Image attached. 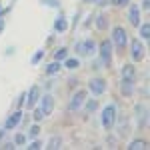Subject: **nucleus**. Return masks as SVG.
<instances>
[{"mask_svg": "<svg viewBox=\"0 0 150 150\" xmlns=\"http://www.w3.org/2000/svg\"><path fill=\"white\" fill-rule=\"evenodd\" d=\"M114 124H116V106L108 104L102 110V126H104V130H112Z\"/></svg>", "mask_w": 150, "mask_h": 150, "instance_id": "f257e3e1", "label": "nucleus"}, {"mask_svg": "<svg viewBox=\"0 0 150 150\" xmlns=\"http://www.w3.org/2000/svg\"><path fill=\"white\" fill-rule=\"evenodd\" d=\"M112 40H114L116 48L122 52V50L126 48V44H128V34H126V30H124V28H120V26H116L114 30H112Z\"/></svg>", "mask_w": 150, "mask_h": 150, "instance_id": "f03ea898", "label": "nucleus"}, {"mask_svg": "<svg viewBox=\"0 0 150 150\" xmlns=\"http://www.w3.org/2000/svg\"><path fill=\"white\" fill-rule=\"evenodd\" d=\"M86 102V90H78V92L72 94V98H70V104H68V110L70 112H78L82 106Z\"/></svg>", "mask_w": 150, "mask_h": 150, "instance_id": "7ed1b4c3", "label": "nucleus"}, {"mask_svg": "<svg viewBox=\"0 0 150 150\" xmlns=\"http://www.w3.org/2000/svg\"><path fill=\"white\" fill-rule=\"evenodd\" d=\"M94 50H96V42H94L92 38H88L84 42H76V52L80 56H92Z\"/></svg>", "mask_w": 150, "mask_h": 150, "instance_id": "20e7f679", "label": "nucleus"}, {"mask_svg": "<svg viewBox=\"0 0 150 150\" xmlns=\"http://www.w3.org/2000/svg\"><path fill=\"white\" fill-rule=\"evenodd\" d=\"M100 58H102L104 66L112 64V42L110 40H102L100 42Z\"/></svg>", "mask_w": 150, "mask_h": 150, "instance_id": "39448f33", "label": "nucleus"}, {"mask_svg": "<svg viewBox=\"0 0 150 150\" xmlns=\"http://www.w3.org/2000/svg\"><path fill=\"white\" fill-rule=\"evenodd\" d=\"M88 88H90V92L94 96H100L106 90V80L104 78H92V80L88 82Z\"/></svg>", "mask_w": 150, "mask_h": 150, "instance_id": "423d86ee", "label": "nucleus"}, {"mask_svg": "<svg viewBox=\"0 0 150 150\" xmlns=\"http://www.w3.org/2000/svg\"><path fill=\"white\" fill-rule=\"evenodd\" d=\"M130 54H132V58H134L136 62H140V60L144 58V46H142L140 40H132V42H130Z\"/></svg>", "mask_w": 150, "mask_h": 150, "instance_id": "0eeeda50", "label": "nucleus"}, {"mask_svg": "<svg viewBox=\"0 0 150 150\" xmlns=\"http://www.w3.org/2000/svg\"><path fill=\"white\" fill-rule=\"evenodd\" d=\"M40 108H42L44 116H50V114H52V110H54V96H52V94H46V96L42 98Z\"/></svg>", "mask_w": 150, "mask_h": 150, "instance_id": "6e6552de", "label": "nucleus"}, {"mask_svg": "<svg viewBox=\"0 0 150 150\" xmlns=\"http://www.w3.org/2000/svg\"><path fill=\"white\" fill-rule=\"evenodd\" d=\"M128 20H130L132 26H140V8L136 4L130 6V10H128Z\"/></svg>", "mask_w": 150, "mask_h": 150, "instance_id": "1a4fd4ad", "label": "nucleus"}, {"mask_svg": "<svg viewBox=\"0 0 150 150\" xmlns=\"http://www.w3.org/2000/svg\"><path fill=\"white\" fill-rule=\"evenodd\" d=\"M20 120H22V114H20V112L16 110L14 114H10V116H8V120H6L4 128H6V130H14V128H16L18 124H20Z\"/></svg>", "mask_w": 150, "mask_h": 150, "instance_id": "9d476101", "label": "nucleus"}, {"mask_svg": "<svg viewBox=\"0 0 150 150\" xmlns=\"http://www.w3.org/2000/svg\"><path fill=\"white\" fill-rule=\"evenodd\" d=\"M38 98H40V88H38V86H32L30 92L26 94V100H24V102L28 104V108H30V106H34V104H36Z\"/></svg>", "mask_w": 150, "mask_h": 150, "instance_id": "9b49d317", "label": "nucleus"}, {"mask_svg": "<svg viewBox=\"0 0 150 150\" xmlns=\"http://www.w3.org/2000/svg\"><path fill=\"white\" fill-rule=\"evenodd\" d=\"M120 92L124 94V96H132V92H134V80L122 78V82H120Z\"/></svg>", "mask_w": 150, "mask_h": 150, "instance_id": "f8f14e48", "label": "nucleus"}, {"mask_svg": "<svg viewBox=\"0 0 150 150\" xmlns=\"http://www.w3.org/2000/svg\"><path fill=\"white\" fill-rule=\"evenodd\" d=\"M132 130H130V122H128L126 118H120V122H118V136L120 138H124V136H128Z\"/></svg>", "mask_w": 150, "mask_h": 150, "instance_id": "ddd939ff", "label": "nucleus"}, {"mask_svg": "<svg viewBox=\"0 0 150 150\" xmlns=\"http://www.w3.org/2000/svg\"><path fill=\"white\" fill-rule=\"evenodd\" d=\"M122 78H126V80H136V70L132 64H124L122 66Z\"/></svg>", "mask_w": 150, "mask_h": 150, "instance_id": "4468645a", "label": "nucleus"}, {"mask_svg": "<svg viewBox=\"0 0 150 150\" xmlns=\"http://www.w3.org/2000/svg\"><path fill=\"white\" fill-rule=\"evenodd\" d=\"M66 28H68V22H66V18H64V16L56 18V22H54V30H56V32H64Z\"/></svg>", "mask_w": 150, "mask_h": 150, "instance_id": "2eb2a0df", "label": "nucleus"}, {"mask_svg": "<svg viewBox=\"0 0 150 150\" xmlns=\"http://www.w3.org/2000/svg\"><path fill=\"white\" fill-rule=\"evenodd\" d=\"M128 148L130 150H144V148H148V142L146 140H132Z\"/></svg>", "mask_w": 150, "mask_h": 150, "instance_id": "dca6fc26", "label": "nucleus"}, {"mask_svg": "<svg viewBox=\"0 0 150 150\" xmlns=\"http://www.w3.org/2000/svg\"><path fill=\"white\" fill-rule=\"evenodd\" d=\"M60 146H62V138H60V136H52V138H50V142H48V146H46V148L56 150V148H60Z\"/></svg>", "mask_w": 150, "mask_h": 150, "instance_id": "f3484780", "label": "nucleus"}, {"mask_svg": "<svg viewBox=\"0 0 150 150\" xmlns=\"http://www.w3.org/2000/svg\"><path fill=\"white\" fill-rule=\"evenodd\" d=\"M60 68H62L60 60H54L52 64H48V66H46V74H56V72H58Z\"/></svg>", "mask_w": 150, "mask_h": 150, "instance_id": "a211bd4d", "label": "nucleus"}, {"mask_svg": "<svg viewBox=\"0 0 150 150\" xmlns=\"http://www.w3.org/2000/svg\"><path fill=\"white\" fill-rule=\"evenodd\" d=\"M96 26H98L100 30H106V26H108V20H106V16H104V14L96 16Z\"/></svg>", "mask_w": 150, "mask_h": 150, "instance_id": "6ab92c4d", "label": "nucleus"}, {"mask_svg": "<svg viewBox=\"0 0 150 150\" xmlns=\"http://www.w3.org/2000/svg\"><path fill=\"white\" fill-rule=\"evenodd\" d=\"M66 56H68V48H58L56 50V54H54V58H56V60H66Z\"/></svg>", "mask_w": 150, "mask_h": 150, "instance_id": "aec40b11", "label": "nucleus"}, {"mask_svg": "<svg viewBox=\"0 0 150 150\" xmlns=\"http://www.w3.org/2000/svg\"><path fill=\"white\" fill-rule=\"evenodd\" d=\"M140 36H142L144 40L150 36V24H148V22H144L142 26H140Z\"/></svg>", "mask_w": 150, "mask_h": 150, "instance_id": "412c9836", "label": "nucleus"}, {"mask_svg": "<svg viewBox=\"0 0 150 150\" xmlns=\"http://www.w3.org/2000/svg\"><path fill=\"white\" fill-rule=\"evenodd\" d=\"M64 66H66V68H70V70H74V68H78L80 64H78V60H76V58H70V60H66V62H64Z\"/></svg>", "mask_w": 150, "mask_h": 150, "instance_id": "4be33fe9", "label": "nucleus"}, {"mask_svg": "<svg viewBox=\"0 0 150 150\" xmlns=\"http://www.w3.org/2000/svg\"><path fill=\"white\" fill-rule=\"evenodd\" d=\"M96 108H98V102H96L94 98H92V100H88V104H86V112L90 114V112H94Z\"/></svg>", "mask_w": 150, "mask_h": 150, "instance_id": "5701e85b", "label": "nucleus"}, {"mask_svg": "<svg viewBox=\"0 0 150 150\" xmlns=\"http://www.w3.org/2000/svg\"><path fill=\"white\" fill-rule=\"evenodd\" d=\"M38 134H40V126H38V124H36V126H32L30 130H28V136H30V138H36Z\"/></svg>", "mask_w": 150, "mask_h": 150, "instance_id": "b1692460", "label": "nucleus"}, {"mask_svg": "<svg viewBox=\"0 0 150 150\" xmlns=\"http://www.w3.org/2000/svg\"><path fill=\"white\" fill-rule=\"evenodd\" d=\"M42 56H44V50H38L34 56H32V64H38V62L42 60Z\"/></svg>", "mask_w": 150, "mask_h": 150, "instance_id": "393cba45", "label": "nucleus"}, {"mask_svg": "<svg viewBox=\"0 0 150 150\" xmlns=\"http://www.w3.org/2000/svg\"><path fill=\"white\" fill-rule=\"evenodd\" d=\"M32 116H34V120H36V122H40V120L44 118V112H42V108H36Z\"/></svg>", "mask_w": 150, "mask_h": 150, "instance_id": "a878e982", "label": "nucleus"}, {"mask_svg": "<svg viewBox=\"0 0 150 150\" xmlns=\"http://www.w3.org/2000/svg\"><path fill=\"white\" fill-rule=\"evenodd\" d=\"M14 142H16V144H24V142H26V136H24V134H16Z\"/></svg>", "mask_w": 150, "mask_h": 150, "instance_id": "bb28decb", "label": "nucleus"}, {"mask_svg": "<svg viewBox=\"0 0 150 150\" xmlns=\"http://www.w3.org/2000/svg\"><path fill=\"white\" fill-rule=\"evenodd\" d=\"M42 4H48L52 8H58V0H42Z\"/></svg>", "mask_w": 150, "mask_h": 150, "instance_id": "cd10ccee", "label": "nucleus"}, {"mask_svg": "<svg viewBox=\"0 0 150 150\" xmlns=\"http://www.w3.org/2000/svg\"><path fill=\"white\" fill-rule=\"evenodd\" d=\"M30 148H32V150H38V148H42V144H40L38 140H32V142H30Z\"/></svg>", "mask_w": 150, "mask_h": 150, "instance_id": "c85d7f7f", "label": "nucleus"}, {"mask_svg": "<svg viewBox=\"0 0 150 150\" xmlns=\"http://www.w3.org/2000/svg\"><path fill=\"white\" fill-rule=\"evenodd\" d=\"M130 0H112V4L114 6H124V4H128Z\"/></svg>", "mask_w": 150, "mask_h": 150, "instance_id": "c756f323", "label": "nucleus"}, {"mask_svg": "<svg viewBox=\"0 0 150 150\" xmlns=\"http://www.w3.org/2000/svg\"><path fill=\"white\" fill-rule=\"evenodd\" d=\"M24 100H26V94H20V98H18V106H22Z\"/></svg>", "mask_w": 150, "mask_h": 150, "instance_id": "7c9ffc66", "label": "nucleus"}, {"mask_svg": "<svg viewBox=\"0 0 150 150\" xmlns=\"http://www.w3.org/2000/svg\"><path fill=\"white\" fill-rule=\"evenodd\" d=\"M2 26H4V22H2V18H0V30H2Z\"/></svg>", "mask_w": 150, "mask_h": 150, "instance_id": "2f4dec72", "label": "nucleus"}, {"mask_svg": "<svg viewBox=\"0 0 150 150\" xmlns=\"http://www.w3.org/2000/svg\"><path fill=\"white\" fill-rule=\"evenodd\" d=\"M2 134H4V132H2V130H0V138H2Z\"/></svg>", "mask_w": 150, "mask_h": 150, "instance_id": "473e14b6", "label": "nucleus"}, {"mask_svg": "<svg viewBox=\"0 0 150 150\" xmlns=\"http://www.w3.org/2000/svg\"><path fill=\"white\" fill-rule=\"evenodd\" d=\"M86 2H92V0H86Z\"/></svg>", "mask_w": 150, "mask_h": 150, "instance_id": "72a5a7b5", "label": "nucleus"}]
</instances>
